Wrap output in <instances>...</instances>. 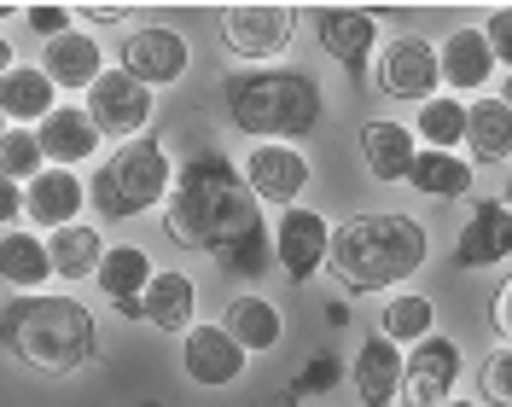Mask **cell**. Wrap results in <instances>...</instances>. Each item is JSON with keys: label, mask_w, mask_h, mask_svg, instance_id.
<instances>
[{"label": "cell", "mask_w": 512, "mask_h": 407, "mask_svg": "<svg viewBox=\"0 0 512 407\" xmlns=\"http://www.w3.org/2000/svg\"><path fill=\"white\" fill-rule=\"evenodd\" d=\"M460 378V344L454 338H425L408 349V373H402V402L408 407H443L448 390Z\"/></svg>", "instance_id": "13"}, {"label": "cell", "mask_w": 512, "mask_h": 407, "mask_svg": "<svg viewBox=\"0 0 512 407\" xmlns=\"http://www.w3.org/2000/svg\"><path fill=\"white\" fill-rule=\"evenodd\" d=\"M431 320H437V309L419 297V291H396L390 303H384V314H379V338H390V344L402 349H414V344H425L431 338Z\"/></svg>", "instance_id": "30"}, {"label": "cell", "mask_w": 512, "mask_h": 407, "mask_svg": "<svg viewBox=\"0 0 512 407\" xmlns=\"http://www.w3.org/2000/svg\"><path fill=\"white\" fill-rule=\"evenodd\" d=\"M227 117H233L239 134H251L256 146L262 140L297 146L326 117V99H320V82L309 70L268 64V70H245V76L227 82Z\"/></svg>", "instance_id": "4"}, {"label": "cell", "mask_w": 512, "mask_h": 407, "mask_svg": "<svg viewBox=\"0 0 512 407\" xmlns=\"http://www.w3.org/2000/svg\"><path fill=\"white\" fill-rule=\"evenodd\" d=\"M507 256H512V210L501 198H478L460 239H454V262L460 268H495Z\"/></svg>", "instance_id": "14"}, {"label": "cell", "mask_w": 512, "mask_h": 407, "mask_svg": "<svg viewBox=\"0 0 512 407\" xmlns=\"http://www.w3.org/2000/svg\"><path fill=\"white\" fill-rule=\"evenodd\" d=\"M437 64H443V82L460 88V94H478L483 82L495 76V53H489L483 30H454L443 47H437Z\"/></svg>", "instance_id": "23"}, {"label": "cell", "mask_w": 512, "mask_h": 407, "mask_svg": "<svg viewBox=\"0 0 512 407\" xmlns=\"http://www.w3.org/2000/svg\"><path fill=\"white\" fill-rule=\"evenodd\" d=\"M443 407H472V402H443Z\"/></svg>", "instance_id": "44"}, {"label": "cell", "mask_w": 512, "mask_h": 407, "mask_svg": "<svg viewBox=\"0 0 512 407\" xmlns=\"http://www.w3.org/2000/svg\"><path fill=\"white\" fill-rule=\"evenodd\" d=\"M501 204H507V210H512V181H507V192H501Z\"/></svg>", "instance_id": "42"}, {"label": "cell", "mask_w": 512, "mask_h": 407, "mask_svg": "<svg viewBox=\"0 0 512 407\" xmlns=\"http://www.w3.org/2000/svg\"><path fill=\"white\" fill-rule=\"evenodd\" d=\"M105 239H99L94 221H70V227H59V233H47V256H53V280H94L99 262H105Z\"/></svg>", "instance_id": "21"}, {"label": "cell", "mask_w": 512, "mask_h": 407, "mask_svg": "<svg viewBox=\"0 0 512 407\" xmlns=\"http://www.w3.org/2000/svg\"><path fill=\"white\" fill-rule=\"evenodd\" d=\"M466 146L478 163H507L512 157V111L501 99H472L466 105Z\"/></svg>", "instance_id": "28"}, {"label": "cell", "mask_w": 512, "mask_h": 407, "mask_svg": "<svg viewBox=\"0 0 512 407\" xmlns=\"http://www.w3.org/2000/svg\"><path fill=\"white\" fill-rule=\"evenodd\" d=\"M12 64H18V59H12V41H6V35H0V76H6V70H12Z\"/></svg>", "instance_id": "40"}, {"label": "cell", "mask_w": 512, "mask_h": 407, "mask_svg": "<svg viewBox=\"0 0 512 407\" xmlns=\"http://www.w3.org/2000/svg\"><path fill=\"white\" fill-rule=\"evenodd\" d=\"M6 18H12V6H0V24H6Z\"/></svg>", "instance_id": "43"}, {"label": "cell", "mask_w": 512, "mask_h": 407, "mask_svg": "<svg viewBox=\"0 0 512 407\" xmlns=\"http://www.w3.org/2000/svg\"><path fill=\"white\" fill-rule=\"evenodd\" d=\"M169 187H175V163L163 152L158 134H140V140H123L117 152L105 157V169L94 175V216L105 221H134L146 210L169 204Z\"/></svg>", "instance_id": "5"}, {"label": "cell", "mask_w": 512, "mask_h": 407, "mask_svg": "<svg viewBox=\"0 0 512 407\" xmlns=\"http://www.w3.org/2000/svg\"><path fill=\"white\" fill-rule=\"evenodd\" d=\"M361 157H367V169H373V181H408V169H414V128L408 123H367L361 128Z\"/></svg>", "instance_id": "25"}, {"label": "cell", "mask_w": 512, "mask_h": 407, "mask_svg": "<svg viewBox=\"0 0 512 407\" xmlns=\"http://www.w3.org/2000/svg\"><path fill=\"white\" fill-rule=\"evenodd\" d=\"M163 233H169L175 251L216 256L239 280H256L274 256V239L262 227V204L251 198L245 175L216 146L192 152L175 169V187H169V204H163Z\"/></svg>", "instance_id": "1"}, {"label": "cell", "mask_w": 512, "mask_h": 407, "mask_svg": "<svg viewBox=\"0 0 512 407\" xmlns=\"http://www.w3.org/2000/svg\"><path fill=\"white\" fill-rule=\"evenodd\" d=\"M88 18H94V24H123L128 6H88Z\"/></svg>", "instance_id": "39"}, {"label": "cell", "mask_w": 512, "mask_h": 407, "mask_svg": "<svg viewBox=\"0 0 512 407\" xmlns=\"http://www.w3.org/2000/svg\"><path fill=\"white\" fill-rule=\"evenodd\" d=\"M402 373H408V355L390 344V338H367L361 355H355V367H350V384H355V396H361V407L402 402Z\"/></svg>", "instance_id": "18"}, {"label": "cell", "mask_w": 512, "mask_h": 407, "mask_svg": "<svg viewBox=\"0 0 512 407\" xmlns=\"http://www.w3.org/2000/svg\"><path fill=\"white\" fill-rule=\"evenodd\" d=\"M181 361H187V378L192 384H204V390H227L233 378L245 373V349L233 344V332L227 326H192L187 344H181Z\"/></svg>", "instance_id": "15"}, {"label": "cell", "mask_w": 512, "mask_h": 407, "mask_svg": "<svg viewBox=\"0 0 512 407\" xmlns=\"http://www.w3.org/2000/svg\"><path fill=\"white\" fill-rule=\"evenodd\" d=\"M437 82H443V64H437V47L425 35H396L379 47V88L384 99H402V105H425L437 99Z\"/></svg>", "instance_id": "7"}, {"label": "cell", "mask_w": 512, "mask_h": 407, "mask_svg": "<svg viewBox=\"0 0 512 407\" xmlns=\"http://www.w3.org/2000/svg\"><path fill=\"white\" fill-rule=\"evenodd\" d=\"M326 251H332V227L320 210H280V233H274V256H280V268H286V280H315L320 268H326Z\"/></svg>", "instance_id": "12"}, {"label": "cell", "mask_w": 512, "mask_h": 407, "mask_svg": "<svg viewBox=\"0 0 512 407\" xmlns=\"http://www.w3.org/2000/svg\"><path fill=\"white\" fill-rule=\"evenodd\" d=\"M239 175H245V187H251L256 204L297 210V198H303V187H309V157L297 152V146L262 140V146H251V152H245Z\"/></svg>", "instance_id": "8"}, {"label": "cell", "mask_w": 512, "mask_h": 407, "mask_svg": "<svg viewBox=\"0 0 512 407\" xmlns=\"http://www.w3.org/2000/svg\"><path fill=\"white\" fill-rule=\"evenodd\" d=\"M0 280L12 285L18 297L47 291V280H53L47 239H35V233H0Z\"/></svg>", "instance_id": "24"}, {"label": "cell", "mask_w": 512, "mask_h": 407, "mask_svg": "<svg viewBox=\"0 0 512 407\" xmlns=\"http://www.w3.org/2000/svg\"><path fill=\"white\" fill-rule=\"evenodd\" d=\"M94 285L117 303V309H128V303H140V297H146V285H152V256L140 251V245H111L105 262H99Z\"/></svg>", "instance_id": "26"}, {"label": "cell", "mask_w": 512, "mask_h": 407, "mask_svg": "<svg viewBox=\"0 0 512 407\" xmlns=\"http://www.w3.org/2000/svg\"><path fill=\"white\" fill-rule=\"evenodd\" d=\"M53 82H47V70L41 64H12L6 76H0V117L6 123H47L59 105H53Z\"/></svg>", "instance_id": "20"}, {"label": "cell", "mask_w": 512, "mask_h": 407, "mask_svg": "<svg viewBox=\"0 0 512 407\" xmlns=\"http://www.w3.org/2000/svg\"><path fill=\"white\" fill-rule=\"evenodd\" d=\"M41 169H47V152H41L35 128H6V140H0V175L18 181V187H30Z\"/></svg>", "instance_id": "32"}, {"label": "cell", "mask_w": 512, "mask_h": 407, "mask_svg": "<svg viewBox=\"0 0 512 407\" xmlns=\"http://www.w3.org/2000/svg\"><path fill=\"white\" fill-rule=\"evenodd\" d=\"M187 35L181 30H163V24H140V30L123 35V70L134 76V82H146L152 94L158 88H169V82H181L187 76Z\"/></svg>", "instance_id": "10"}, {"label": "cell", "mask_w": 512, "mask_h": 407, "mask_svg": "<svg viewBox=\"0 0 512 407\" xmlns=\"http://www.w3.org/2000/svg\"><path fill=\"white\" fill-rule=\"evenodd\" d=\"M315 30L326 59H338L350 76L373 70V47H379V12H361V6H315Z\"/></svg>", "instance_id": "11"}, {"label": "cell", "mask_w": 512, "mask_h": 407, "mask_svg": "<svg viewBox=\"0 0 512 407\" xmlns=\"http://www.w3.org/2000/svg\"><path fill=\"white\" fill-rule=\"evenodd\" d=\"M501 105L512 111V76H501Z\"/></svg>", "instance_id": "41"}, {"label": "cell", "mask_w": 512, "mask_h": 407, "mask_svg": "<svg viewBox=\"0 0 512 407\" xmlns=\"http://www.w3.org/2000/svg\"><path fill=\"white\" fill-rule=\"evenodd\" d=\"M291 24H297L291 6H268V0L227 6L222 12V47L233 53V59L268 70V59H280V53L291 47Z\"/></svg>", "instance_id": "6"}, {"label": "cell", "mask_w": 512, "mask_h": 407, "mask_svg": "<svg viewBox=\"0 0 512 407\" xmlns=\"http://www.w3.org/2000/svg\"><path fill=\"white\" fill-rule=\"evenodd\" d=\"M35 140H41V152H47L53 169H76V163H88V157L99 152L105 134L94 128V117H88L82 105H59L47 123L35 128Z\"/></svg>", "instance_id": "19"}, {"label": "cell", "mask_w": 512, "mask_h": 407, "mask_svg": "<svg viewBox=\"0 0 512 407\" xmlns=\"http://www.w3.org/2000/svg\"><path fill=\"white\" fill-rule=\"evenodd\" d=\"M408 187L425 198H460V192H472V169L460 152H419L408 169Z\"/></svg>", "instance_id": "29"}, {"label": "cell", "mask_w": 512, "mask_h": 407, "mask_svg": "<svg viewBox=\"0 0 512 407\" xmlns=\"http://www.w3.org/2000/svg\"><path fill=\"white\" fill-rule=\"evenodd\" d=\"M192 314H198V285H192L187 268H163V274H152L146 297H140V320H146V326H158V332L187 338L192 326H198Z\"/></svg>", "instance_id": "17"}, {"label": "cell", "mask_w": 512, "mask_h": 407, "mask_svg": "<svg viewBox=\"0 0 512 407\" xmlns=\"http://www.w3.org/2000/svg\"><path fill=\"white\" fill-rule=\"evenodd\" d=\"M0 349L18 355L35 373H76L99 349L94 309H82L70 291H35L0 309Z\"/></svg>", "instance_id": "3"}, {"label": "cell", "mask_w": 512, "mask_h": 407, "mask_svg": "<svg viewBox=\"0 0 512 407\" xmlns=\"http://www.w3.org/2000/svg\"><path fill=\"white\" fill-rule=\"evenodd\" d=\"M483 396L495 407H512V349L507 344L483 361Z\"/></svg>", "instance_id": "33"}, {"label": "cell", "mask_w": 512, "mask_h": 407, "mask_svg": "<svg viewBox=\"0 0 512 407\" xmlns=\"http://www.w3.org/2000/svg\"><path fill=\"white\" fill-rule=\"evenodd\" d=\"M227 332H233V344L245 349H274L280 344V332H286V320H280V309L268 303V297H256V291H245V297H233L227 303Z\"/></svg>", "instance_id": "27"}, {"label": "cell", "mask_w": 512, "mask_h": 407, "mask_svg": "<svg viewBox=\"0 0 512 407\" xmlns=\"http://www.w3.org/2000/svg\"><path fill=\"white\" fill-rule=\"evenodd\" d=\"M483 41H489L495 64H507V70H512V6H495V12H489V24H483Z\"/></svg>", "instance_id": "35"}, {"label": "cell", "mask_w": 512, "mask_h": 407, "mask_svg": "<svg viewBox=\"0 0 512 407\" xmlns=\"http://www.w3.org/2000/svg\"><path fill=\"white\" fill-rule=\"evenodd\" d=\"M82 210H88V187H82L70 169H41L30 187H24V221L47 227V233L70 227Z\"/></svg>", "instance_id": "16"}, {"label": "cell", "mask_w": 512, "mask_h": 407, "mask_svg": "<svg viewBox=\"0 0 512 407\" xmlns=\"http://www.w3.org/2000/svg\"><path fill=\"white\" fill-rule=\"evenodd\" d=\"M88 117H94L99 134H117V140H140L146 123H152V88L146 82H134L123 64L117 70H105L94 88H88V105H82Z\"/></svg>", "instance_id": "9"}, {"label": "cell", "mask_w": 512, "mask_h": 407, "mask_svg": "<svg viewBox=\"0 0 512 407\" xmlns=\"http://www.w3.org/2000/svg\"><path fill=\"white\" fill-rule=\"evenodd\" d=\"M41 70H47V82L53 88H94L99 76H105V59H99V41L82 30L59 35V41H47V59H41Z\"/></svg>", "instance_id": "22"}, {"label": "cell", "mask_w": 512, "mask_h": 407, "mask_svg": "<svg viewBox=\"0 0 512 407\" xmlns=\"http://www.w3.org/2000/svg\"><path fill=\"white\" fill-rule=\"evenodd\" d=\"M12 221H24V187L0 175V227H12Z\"/></svg>", "instance_id": "38"}, {"label": "cell", "mask_w": 512, "mask_h": 407, "mask_svg": "<svg viewBox=\"0 0 512 407\" xmlns=\"http://www.w3.org/2000/svg\"><path fill=\"white\" fill-rule=\"evenodd\" d=\"M0 140H6V117H0Z\"/></svg>", "instance_id": "45"}, {"label": "cell", "mask_w": 512, "mask_h": 407, "mask_svg": "<svg viewBox=\"0 0 512 407\" xmlns=\"http://www.w3.org/2000/svg\"><path fill=\"white\" fill-rule=\"evenodd\" d=\"M291 407H303V402H291Z\"/></svg>", "instance_id": "47"}, {"label": "cell", "mask_w": 512, "mask_h": 407, "mask_svg": "<svg viewBox=\"0 0 512 407\" xmlns=\"http://www.w3.org/2000/svg\"><path fill=\"white\" fill-rule=\"evenodd\" d=\"M24 24H30L41 41H59V35H70V6H30Z\"/></svg>", "instance_id": "36"}, {"label": "cell", "mask_w": 512, "mask_h": 407, "mask_svg": "<svg viewBox=\"0 0 512 407\" xmlns=\"http://www.w3.org/2000/svg\"><path fill=\"white\" fill-rule=\"evenodd\" d=\"M419 140H425V152H454L466 140V99H425L419 105Z\"/></svg>", "instance_id": "31"}, {"label": "cell", "mask_w": 512, "mask_h": 407, "mask_svg": "<svg viewBox=\"0 0 512 407\" xmlns=\"http://www.w3.org/2000/svg\"><path fill=\"white\" fill-rule=\"evenodd\" d=\"M425 256H431V233L414 216L373 210V216H350L332 227L326 268L344 291H390V285L408 280Z\"/></svg>", "instance_id": "2"}, {"label": "cell", "mask_w": 512, "mask_h": 407, "mask_svg": "<svg viewBox=\"0 0 512 407\" xmlns=\"http://www.w3.org/2000/svg\"><path fill=\"white\" fill-rule=\"evenodd\" d=\"M489 326H495V338L512 349V280L495 285V303H489Z\"/></svg>", "instance_id": "37"}, {"label": "cell", "mask_w": 512, "mask_h": 407, "mask_svg": "<svg viewBox=\"0 0 512 407\" xmlns=\"http://www.w3.org/2000/svg\"><path fill=\"white\" fill-rule=\"evenodd\" d=\"M344 378V367H338V355H315L303 373H297V384H291V396H315V390H332Z\"/></svg>", "instance_id": "34"}, {"label": "cell", "mask_w": 512, "mask_h": 407, "mask_svg": "<svg viewBox=\"0 0 512 407\" xmlns=\"http://www.w3.org/2000/svg\"><path fill=\"white\" fill-rule=\"evenodd\" d=\"M402 407H408V402H402Z\"/></svg>", "instance_id": "48"}, {"label": "cell", "mask_w": 512, "mask_h": 407, "mask_svg": "<svg viewBox=\"0 0 512 407\" xmlns=\"http://www.w3.org/2000/svg\"><path fill=\"white\" fill-rule=\"evenodd\" d=\"M140 407H158V402H140Z\"/></svg>", "instance_id": "46"}]
</instances>
